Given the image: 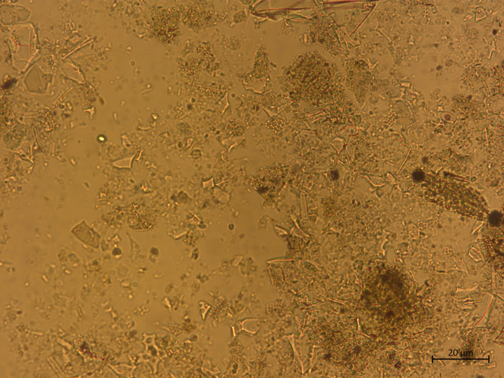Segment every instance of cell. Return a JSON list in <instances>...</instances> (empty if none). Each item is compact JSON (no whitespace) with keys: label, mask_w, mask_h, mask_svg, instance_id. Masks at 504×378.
<instances>
[{"label":"cell","mask_w":504,"mask_h":378,"mask_svg":"<svg viewBox=\"0 0 504 378\" xmlns=\"http://www.w3.org/2000/svg\"><path fill=\"white\" fill-rule=\"evenodd\" d=\"M287 167L276 166L258 172L253 177V187L265 197L280 191L285 182Z\"/></svg>","instance_id":"6da1fadb"},{"label":"cell","mask_w":504,"mask_h":378,"mask_svg":"<svg viewBox=\"0 0 504 378\" xmlns=\"http://www.w3.org/2000/svg\"><path fill=\"white\" fill-rule=\"evenodd\" d=\"M127 220L129 225L133 229L147 231L155 227L158 221V217L151 209L137 205L129 209Z\"/></svg>","instance_id":"7a4b0ae2"},{"label":"cell","mask_w":504,"mask_h":378,"mask_svg":"<svg viewBox=\"0 0 504 378\" xmlns=\"http://www.w3.org/2000/svg\"><path fill=\"white\" fill-rule=\"evenodd\" d=\"M158 16L157 19L158 22L155 23L154 32H157L163 28V30L158 37L159 38V36L164 35L167 36V39H169L171 37L169 32L175 31L177 19L171 12H164Z\"/></svg>","instance_id":"3957f363"}]
</instances>
